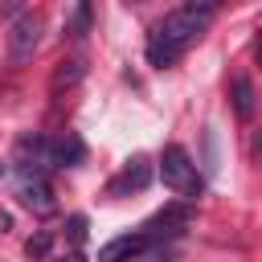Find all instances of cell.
I'll list each match as a JSON object with an SVG mask.
<instances>
[{"label": "cell", "instance_id": "ba28073f", "mask_svg": "<svg viewBox=\"0 0 262 262\" xmlns=\"http://www.w3.org/2000/svg\"><path fill=\"white\" fill-rule=\"evenodd\" d=\"M143 250H151L147 233H143V229H131V233H119V237H111L106 246H98V262H131V258H139Z\"/></svg>", "mask_w": 262, "mask_h": 262}, {"label": "cell", "instance_id": "7c38bea8", "mask_svg": "<svg viewBox=\"0 0 262 262\" xmlns=\"http://www.w3.org/2000/svg\"><path fill=\"white\" fill-rule=\"evenodd\" d=\"M82 74H86V57H70V61H61L57 66V74H53V90H70L74 82H82Z\"/></svg>", "mask_w": 262, "mask_h": 262}, {"label": "cell", "instance_id": "4fadbf2b", "mask_svg": "<svg viewBox=\"0 0 262 262\" xmlns=\"http://www.w3.org/2000/svg\"><path fill=\"white\" fill-rule=\"evenodd\" d=\"M49 250H53V233H49V229H41V233H33V237L25 242V254H29V258H45Z\"/></svg>", "mask_w": 262, "mask_h": 262}, {"label": "cell", "instance_id": "8992f818", "mask_svg": "<svg viewBox=\"0 0 262 262\" xmlns=\"http://www.w3.org/2000/svg\"><path fill=\"white\" fill-rule=\"evenodd\" d=\"M188 221H192V209L180 201V205H168V209H160L147 225H139L143 233H147V242L151 246H160L164 237H176V233H184L188 229Z\"/></svg>", "mask_w": 262, "mask_h": 262}, {"label": "cell", "instance_id": "2e32d148", "mask_svg": "<svg viewBox=\"0 0 262 262\" xmlns=\"http://www.w3.org/2000/svg\"><path fill=\"white\" fill-rule=\"evenodd\" d=\"M20 8H25V0H0V12H4V16H16Z\"/></svg>", "mask_w": 262, "mask_h": 262}, {"label": "cell", "instance_id": "9c48e42d", "mask_svg": "<svg viewBox=\"0 0 262 262\" xmlns=\"http://www.w3.org/2000/svg\"><path fill=\"white\" fill-rule=\"evenodd\" d=\"M49 156H53V168H78L86 160V143L74 131H66L61 139H49Z\"/></svg>", "mask_w": 262, "mask_h": 262}, {"label": "cell", "instance_id": "5b68a950", "mask_svg": "<svg viewBox=\"0 0 262 262\" xmlns=\"http://www.w3.org/2000/svg\"><path fill=\"white\" fill-rule=\"evenodd\" d=\"M20 180H16V196H20V205L25 209H33V213H53V184H49V172H16Z\"/></svg>", "mask_w": 262, "mask_h": 262}, {"label": "cell", "instance_id": "277c9868", "mask_svg": "<svg viewBox=\"0 0 262 262\" xmlns=\"http://www.w3.org/2000/svg\"><path fill=\"white\" fill-rule=\"evenodd\" d=\"M41 45V16L37 12H16L8 25V53L12 61H29Z\"/></svg>", "mask_w": 262, "mask_h": 262}, {"label": "cell", "instance_id": "5bb4252c", "mask_svg": "<svg viewBox=\"0 0 262 262\" xmlns=\"http://www.w3.org/2000/svg\"><path fill=\"white\" fill-rule=\"evenodd\" d=\"M66 233H70V242H82V237H86V217L74 213V217L66 221Z\"/></svg>", "mask_w": 262, "mask_h": 262}, {"label": "cell", "instance_id": "8fae6325", "mask_svg": "<svg viewBox=\"0 0 262 262\" xmlns=\"http://www.w3.org/2000/svg\"><path fill=\"white\" fill-rule=\"evenodd\" d=\"M233 111H237V119H254V82L246 74L233 78Z\"/></svg>", "mask_w": 262, "mask_h": 262}, {"label": "cell", "instance_id": "7a4b0ae2", "mask_svg": "<svg viewBox=\"0 0 262 262\" xmlns=\"http://www.w3.org/2000/svg\"><path fill=\"white\" fill-rule=\"evenodd\" d=\"M156 172H160L164 188H172V192H176V196H184V201H196V196H201V188H205V180H201V172H196V164H192L188 147H180V143H168V147L160 151Z\"/></svg>", "mask_w": 262, "mask_h": 262}, {"label": "cell", "instance_id": "6da1fadb", "mask_svg": "<svg viewBox=\"0 0 262 262\" xmlns=\"http://www.w3.org/2000/svg\"><path fill=\"white\" fill-rule=\"evenodd\" d=\"M209 16H213V12H201V8H176V12H168V16L151 29V37H147V66L168 70L172 61H180V57L205 37Z\"/></svg>", "mask_w": 262, "mask_h": 262}, {"label": "cell", "instance_id": "3957f363", "mask_svg": "<svg viewBox=\"0 0 262 262\" xmlns=\"http://www.w3.org/2000/svg\"><path fill=\"white\" fill-rule=\"evenodd\" d=\"M151 184V160L147 156H131L111 180H106V196L111 201H123V196H131V192H143Z\"/></svg>", "mask_w": 262, "mask_h": 262}, {"label": "cell", "instance_id": "52a82bcc", "mask_svg": "<svg viewBox=\"0 0 262 262\" xmlns=\"http://www.w3.org/2000/svg\"><path fill=\"white\" fill-rule=\"evenodd\" d=\"M12 164H16V172H49V168H53L49 139H41V135H25V139L16 143V151H12Z\"/></svg>", "mask_w": 262, "mask_h": 262}, {"label": "cell", "instance_id": "9a60e30c", "mask_svg": "<svg viewBox=\"0 0 262 262\" xmlns=\"http://www.w3.org/2000/svg\"><path fill=\"white\" fill-rule=\"evenodd\" d=\"M225 0H184V8H201V12H213V8H221Z\"/></svg>", "mask_w": 262, "mask_h": 262}, {"label": "cell", "instance_id": "e0dca14e", "mask_svg": "<svg viewBox=\"0 0 262 262\" xmlns=\"http://www.w3.org/2000/svg\"><path fill=\"white\" fill-rule=\"evenodd\" d=\"M0 180H4V168H0Z\"/></svg>", "mask_w": 262, "mask_h": 262}, {"label": "cell", "instance_id": "ac0fdd59", "mask_svg": "<svg viewBox=\"0 0 262 262\" xmlns=\"http://www.w3.org/2000/svg\"><path fill=\"white\" fill-rule=\"evenodd\" d=\"M70 262H78V258H70Z\"/></svg>", "mask_w": 262, "mask_h": 262}, {"label": "cell", "instance_id": "30bf717a", "mask_svg": "<svg viewBox=\"0 0 262 262\" xmlns=\"http://www.w3.org/2000/svg\"><path fill=\"white\" fill-rule=\"evenodd\" d=\"M94 25V0H74L70 16H66V37H86Z\"/></svg>", "mask_w": 262, "mask_h": 262}]
</instances>
